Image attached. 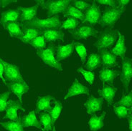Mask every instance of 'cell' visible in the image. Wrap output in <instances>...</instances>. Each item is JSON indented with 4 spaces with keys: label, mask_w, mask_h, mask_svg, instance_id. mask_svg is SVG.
<instances>
[{
    "label": "cell",
    "mask_w": 132,
    "mask_h": 131,
    "mask_svg": "<svg viewBox=\"0 0 132 131\" xmlns=\"http://www.w3.org/2000/svg\"><path fill=\"white\" fill-rule=\"evenodd\" d=\"M21 27H33L41 31L50 30V29H58L61 26V22L58 16H54L47 19H38L35 17L28 22H21Z\"/></svg>",
    "instance_id": "1"
},
{
    "label": "cell",
    "mask_w": 132,
    "mask_h": 131,
    "mask_svg": "<svg viewBox=\"0 0 132 131\" xmlns=\"http://www.w3.org/2000/svg\"><path fill=\"white\" fill-rule=\"evenodd\" d=\"M38 5L43 9L47 10V18L54 15L64 12L71 4L70 0H49V1H36Z\"/></svg>",
    "instance_id": "2"
},
{
    "label": "cell",
    "mask_w": 132,
    "mask_h": 131,
    "mask_svg": "<svg viewBox=\"0 0 132 131\" xmlns=\"http://www.w3.org/2000/svg\"><path fill=\"white\" fill-rule=\"evenodd\" d=\"M55 47L54 45H50L47 48L43 49H37V55L43 60V62L57 71H63L61 64L55 59Z\"/></svg>",
    "instance_id": "3"
},
{
    "label": "cell",
    "mask_w": 132,
    "mask_h": 131,
    "mask_svg": "<svg viewBox=\"0 0 132 131\" xmlns=\"http://www.w3.org/2000/svg\"><path fill=\"white\" fill-rule=\"evenodd\" d=\"M118 39V32L115 30L108 28L103 30L97 39L94 47L99 50L111 47Z\"/></svg>",
    "instance_id": "4"
},
{
    "label": "cell",
    "mask_w": 132,
    "mask_h": 131,
    "mask_svg": "<svg viewBox=\"0 0 132 131\" xmlns=\"http://www.w3.org/2000/svg\"><path fill=\"white\" fill-rule=\"evenodd\" d=\"M124 11L125 10L119 7L116 8H106L101 16L98 23L103 27L113 26Z\"/></svg>",
    "instance_id": "5"
},
{
    "label": "cell",
    "mask_w": 132,
    "mask_h": 131,
    "mask_svg": "<svg viewBox=\"0 0 132 131\" xmlns=\"http://www.w3.org/2000/svg\"><path fill=\"white\" fill-rule=\"evenodd\" d=\"M4 65V77L8 83L24 81L22 75H21L19 67L14 64L9 62H3Z\"/></svg>",
    "instance_id": "6"
},
{
    "label": "cell",
    "mask_w": 132,
    "mask_h": 131,
    "mask_svg": "<svg viewBox=\"0 0 132 131\" xmlns=\"http://www.w3.org/2000/svg\"><path fill=\"white\" fill-rule=\"evenodd\" d=\"M132 76V64L131 59L129 58L122 59V69L120 75V79L122 82L123 86L126 92L129 90L130 82Z\"/></svg>",
    "instance_id": "7"
},
{
    "label": "cell",
    "mask_w": 132,
    "mask_h": 131,
    "mask_svg": "<svg viewBox=\"0 0 132 131\" xmlns=\"http://www.w3.org/2000/svg\"><path fill=\"white\" fill-rule=\"evenodd\" d=\"M70 32L72 34L73 38L77 40L86 39L90 37H96L98 34L97 30L88 24L82 25L76 30L70 31Z\"/></svg>",
    "instance_id": "8"
},
{
    "label": "cell",
    "mask_w": 132,
    "mask_h": 131,
    "mask_svg": "<svg viewBox=\"0 0 132 131\" xmlns=\"http://www.w3.org/2000/svg\"><path fill=\"white\" fill-rule=\"evenodd\" d=\"M84 15H85L84 20L82 21L83 22H88L92 25L98 23L100 18L101 16V14L100 9L97 6L95 1L93 2L90 7L87 10L86 13Z\"/></svg>",
    "instance_id": "9"
},
{
    "label": "cell",
    "mask_w": 132,
    "mask_h": 131,
    "mask_svg": "<svg viewBox=\"0 0 132 131\" xmlns=\"http://www.w3.org/2000/svg\"><path fill=\"white\" fill-rule=\"evenodd\" d=\"M6 85L10 91L13 92L14 95L17 96L20 100V103H22V96L30 90V88L27 85L26 82L20 81V82H13V83H6Z\"/></svg>",
    "instance_id": "10"
},
{
    "label": "cell",
    "mask_w": 132,
    "mask_h": 131,
    "mask_svg": "<svg viewBox=\"0 0 132 131\" xmlns=\"http://www.w3.org/2000/svg\"><path fill=\"white\" fill-rule=\"evenodd\" d=\"M21 110L24 111V109L22 107L21 103L16 100H9L7 102V108H6V114L4 118H8L11 120L12 121H15L19 119V117L17 115V110Z\"/></svg>",
    "instance_id": "11"
},
{
    "label": "cell",
    "mask_w": 132,
    "mask_h": 131,
    "mask_svg": "<svg viewBox=\"0 0 132 131\" xmlns=\"http://www.w3.org/2000/svg\"><path fill=\"white\" fill-rule=\"evenodd\" d=\"M90 91L88 88L86 87L85 85L81 84L78 80H75L73 81V84L71 85L70 88L68 89V92L66 93L64 99L67 100L69 98L76 96V95H89Z\"/></svg>",
    "instance_id": "12"
},
{
    "label": "cell",
    "mask_w": 132,
    "mask_h": 131,
    "mask_svg": "<svg viewBox=\"0 0 132 131\" xmlns=\"http://www.w3.org/2000/svg\"><path fill=\"white\" fill-rule=\"evenodd\" d=\"M39 5L37 4L35 6L32 7H19L18 9L20 11V20L21 22H28L36 17L37 10H38Z\"/></svg>",
    "instance_id": "13"
},
{
    "label": "cell",
    "mask_w": 132,
    "mask_h": 131,
    "mask_svg": "<svg viewBox=\"0 0 132 131\" xmlns=\"http://www.w3.org/2000/svg\"><path fill=\"white\" fill-rule=\"evenodd\" d=\"M103 103V99L102 98H95L94 96H90L85 102L84 107L86 108L87 112L90 115H92L101 110Z\"/></svg>",
    "instance_id": "14"
},
{
    "label": "cell",
    "mask_w": 132,
    "mask_h": 131,
    "mask_svg": "<svg viewBox=\"0 0 132 131\" xmlns=\"http://www.w3.org/2000/svg\"><path fill=\"white\" fill-rule=\"evenodd\" d=\"M74 43L67 45H60L55 47V59L57 62L69 57L74 51Z\"/></svg>",
    "instance_id": "15"
},
{
    "label": "cell",
    "mask_w": 132,
    "mask_h": 131,
    "mask_svg": "<svg viewBox=\"0 0 132 131\" xmlns=\"http://www.w3.org/2000/svg\"><path fill=\"white\" fill-rule=\"evenodd\" d=\"M20 11L19 9H13V10H9L3 12L1 15L0 19V24L3 27L8 22H17L20 20Z\"/></svg>",
    "instance_id": "16"
},
{
    "label": "cell",
    "mask_w": 132,
    "mask_h": 131,
    "mask_svg": "<svg viewBox=\"0 0 132 131\" xmlns=\"http://www.w3.org/2000/svg\"><path fill=\"white\" fill-rule=\"evenodd\" d=\"M42 36L45 38V42H55L57 40L64 41V33L59 29H50V30H44L42 32Z\"/></svg>",
    "instance_id": "17"
},
{
    "label": "cell",
    "mask_w": 132,
    "mask_h": 131,
    "mask_svg": "<svg viewBox=\"0 0 132 131\" xmlns=\"http://www.w3.org/2000/svg\"><path fill=\"white\" fill-rule=\"evenodd\" d=\"M117 88L112 85H104L102 89L99 90L98 92L103 99L106 100L109 105H111L113 102Z\"/></svg>",
    "instance_id": "18"
},
{
    "label": "cell",
    "mask_w": 132,
    "mask_h": 131,
    "mask_svg": "<svg viewBox=\"0 0 132 131\" xmlns=\"http://www.w3.org/2000/svg\"><path fill=\"white\" fill-rule=\"evenodd\" d=\"M54 100V98L51 95L41 96L37 100L35 111L37 112H50L52 109V106L50 105V101Z\"/></svg>",
    "instance_id": "19"
},
{
    "label": "cell",
    "mask_w": 132,
    "mask_h": 131,
    "mask_svg": "<svg viewBox=\"0 0 132 131\" xmlns=\"http://www.w3.org/2000/svg\"><path fill=\"white\" fill-rule=\"evenodd\" d=\"M99 56L101 58V64L108 67H114L117 65V59L111 52H109L106 49H101L99 52Z\"/></svg>",
    "instance_id": "20"
},
{
    "label": "cell",
    "mask_w": 132,
    "mask_h": 131,
    "mask_svg": "<svg viewBox=\"0 0 132 131\" xmlns=\"http://www.w3.org/2000/svg\"><path fill=\"white\" fill-rule=\"evenodd\" d=\"M22 123L24 128L28 127H35L38 129H42V125L38 121L36 117L35 112L32 110L27 115H24L22 118Z\"/></svg>",
    "instance_id": "21"
},
{
    "label": "cell",
    "mask_w": 132,
    "mask_h": 131,
    "mask_svg": "<svg viewBox=\"0 0 132 131\" xmlns=\"http://www.w3.org/2000/svg\"><path fill=\"white\" fill-rule=\"evenodd\" d=\"M126 48L125 45V37L120 32H118V39L116 42L115 47L113 48L111 53L116 57L119 56L122 59L125 58Z\"/></svg>",
    "instance_id": "22"
},
{
    "label": "cell",
    "mask_w": 132,
    "mask_h": 131,
    "mask_svg": "<svg viewBox=\"0 0 132 131\" xmlns=\"http://www.w3.org/2000/svg\"><path fill=\"white\" fill-rule=\"evenodd\" d=\"M23 32V36L20 39L22 42L25 44H29L30 41H32L37 37L42 34L43 31L37 30L33 27H21Z\"/></svg>",
    "instance_id": "23"
},
{
    "label": "cell",
    "mask_w": 132,
    "mask_h": 131,
    "mask_svg": "<svg viewBox=\"0 0 132 131\" xmlns=\"http://www.w3.org/2000/svg\"><path fill=\"white\" fill-rule=\"evenodd\" d=\"M10 34V36L14 38L20 39L23 36V32L21 28L20 24L17 22H8L4 27Z\"/></svg>",
    "instance_id": "24"
},
{
    "label": "cell",
    "mask_w": 132,
    "mask_h": 131,
    "mask_svg": "<svg viewBox=\"0 0 132 131\" xmlns=\"http://www.w3.org/2000/svg\"><path fill=\"white\" fill-rule=\"evenodd\" d=\"M106 117V112H103L100 115H93L88 121L90 130L98 131L104 126V119Z\"/></svg>",
    "instance_id": "25"
},
{
    "label": "cell",
    "mask_w": 132,
    "mask_h": 131,
    "mask_svg": "<svg viewBox=\"0 0 132 131\" xmlns=\"http://www.w3.org/2000/svg\"><path fill=\"white\" fill-rule=\"evenodd\" d=\"M119 75L118 70H112L109 68H103L99 72V78L103 82H111L116 78Z\"/></svg>",
    "instance_id": "26"
},
{
    "label": "cell",
    "mask_w": 132,
    "mask_h": 131,
    "mask_svg": "<svg viewBox=\"0 0 132 131\" xmlns=\"http://www.w3.org/2000/svg\"><path fill=\"white\" fill-rule=\"evenodd\" d=\"M1 126L7 131H25L20 118L15 121L3 122L1 123Z\"/></svg>",
    "instance_id": "27"
},
{
    "label": "cell",
    "mask_w": 132,
    "mask_h": 131,
    "mask_svg": "<svg viewBox=\"0 0 132 131\" xmlns=\"http://www.w3.org/2000/svg\"><path fill=\"white\" fill-rule=\"evenodd\" d=\"M101 65V58L100 56L96 53H91L88 57V61L86 62V68L88 71H93L96 68L99 67Z\"/></svg>",
    "instance_id": "28"
},
{
    "label": "cell",
    "mask_w": 132,
    "mask_h": 131,
    "mask_svg": "<svg viewBox=\"0 0 132 131\" xmlns=\"http://www.w3.org/2000/svg\"><path fill=\"white\" fill-rule=\"evenodd\" d=\"M40 123L43 126L44 131H52L54 128V123L52 118L47 112H42L40 115Z\"/></svg>",
    "instance_id": "29"
},
{
    "label": "cell",
    "mask_w": 132,
    "mask_h": 131,
    "mask_svg": "<svg viewBox=\"0 0 132 131\" xmlns=\"http://www.w3.org/2000/svg\"><path fill=\"white\" fill-rule=\"evenodd\" d=\"M64 14L65 16H68L69 17H72V18H75V19H78L83 21L84 20V14L82 13L80 10H78L77 8L74 7L72 5H70L69 7H68L66 10L64 12Z\"/></svg>",
    "instance_id": "30"
},
{
    "label": "cell",
    "mask_w": 132,
    "mask_h": 131,
    "mask_svg": "<svg viewBox=\"0 0 132 131\" xmlns=\"http://www.w3.org/2000/svg\"><path fill=\"white\" fill-rule=\"evenodd\" d=\"M79 24V21L76 20L75 18L68 17L67 20H65L63 23L61 24L60 29H65V30H69L70 31L76 30Z\"/></svg>",
    "instance_id": "31"
},
{
    "label": "cell",
    "mask_w": 132,
    "mask_h": 131,
    "mask_svg": "<svg viewBox=\"0 0 132 131\" xmlns=\"http://www.w3.org/2000/svg\"><path fill=\"white\" fill-rule=\"evenodd\" d=\"M63 109V105L62 102L60 100H56L55 103V106L52 108V109L50 110V111L49 112V114L52 118L53 120V123L55 124V123L57 120L59 118L60 112L62 111Z\"/></svg>",
    "instance_id": "32"
},
{
    "label": "cell",
    "mask_w": 132,
    "mask_h": 131,
    "mask_svg": "<svg viewBox=\"0 0 132 131\" xmlns=\"http://www.w3.org/2000/svg\"><path fill=\"white\" fill-rule=\"evenodd\" d=\"M74 49H76L78 55L80 57L81 62L82 64H84L86 60V57H87V49L86 47L84 46L82 43L76 42L74 43Z\"/></svg>",
    "instance_id": "33"
},
{
    "label": "cell",
    "mask_w": 132,
    "mask_h": 131,
    "mask_svg": "<svg viewBox=\"0 0 132 131\" xmlns=\"http://www.w3.org/2000/svg\"><path fill=\"white\" fill-rule=\"evenodd\" d=\"M113 111L119 118H126L131 112V108H128L122 105H119L114 107Z\"/></svg>",
    "instance_id": "34"
},
{
    "label": "cell",
    "mask_w": 132,
    "mask_h": 131,
    "mask_svg": "<svg viewBox=\"0 0 132 131\" xmlns=\"http://www.w3.org/2000/svg\"><path fill=\"white\" fill-rule=\"evenodd\" d=\"M31 46L37 49H43L46 47V42L45 39L42 35L37 37L29 42Z\"/></svg>",
    "instance_id": "35"
},
{
    "label": "cell",
    "mask_w": 132,
    "mask_h": 131,
    "mask_svg": "<svg viewBox=\"0 0 132 131\" xmlns=\"http://www.w3.org/2000/svg\"><path fill=\"white\" fill-rule=\"evenodd\" d=\"M78 72H80L82 74V75L84 77V78L86 80L87 82L89 83L90 85H92L94 82V78H95V75H94V73L88 70H86V69L79 67L78 68Z\"/></svg>",
    "instance_id": "36"
},
{
    "label": "cell",
    "mask_w": 132,
    "mask_h": 131,
    "mask_svg": "<svg viewBox=\"0 0 132 131\" xmlns=\"http://www.w3.org/2000/svg\"><path fill=\"white\" fill-rule=\"evenodd\" d=\"M131 92H130L129 94L124 95L119 101L116 102L115 105L116 106L122 105V106H124L128 108H131Z\"/></svg>",
    "instance_id": "37"
},
{
    "label": "cell",
    "mask_w": 132,
    "mask_h": 131,
    "mask_svg": "<svg viewBox=\"0 0 132 131\" xmlns=\"http://www.w3.org/2000/svg\"><path fill=\"white\" fill-rule=\"evenodd\" d=\"M10 94V91H6L0 95V113L6 110Z\"/></svg>",
    "instance_id": "38"
},
{
    "label": "cell",
    "mask_w": 132,
    "mask_h": 131,
    "mask_svg": "<svg viewBox=\"0 0 132 131\" xmlns=\"http://www.w3.org/2000/svg\"><path fill=\"white\" fill-rule=\"evenodd\" d=\"M71 3H72V6L77 8L78 10H80L81 12L82 10H88L91 5L90 4L84 2V1H77V0L71 1Z\"/></svg>",
    "instance_id": "39"
},
{
    "label": "cell",
    "mask_w": 132,
    "mask_h": 131,
    "mask_svg": "<svg viewBox=\"0 0 132 131\" xmlns=\"http://www.w3.org/2000/svg\"><path fill=\"white\" fill-rule=\"evenodd\" d=\"M96 2L101 4H103V5H107V6H110L112 8H116L118 7V4L116 1L114 0H97L96 1Z\"/></svg>",
    "instance_id": "40"
},
{
    "label": "cell",
    "mask_w": 132,
    "mask_h": 131,
    "mask_svg": "<svg viewBox=\"0 0 132 131\" xmlns=\"http://www.w3.org/2000/svg\"><path fill=\"white\" fill-rule=\"evenodd\" d=\"M4 60L2 58H0V79L3 81V82L6 85V80L4 77V65H3Z\"/></svg>",
    "instance_id": "41"
},
{
    "label": "cell",
    "mask_w": 132,
    "mask_h": 131,
    "mask_svg": "<svg viewBox=\"0 0 132 131\" xmlns=\"http://www.w3.org/2000/svg\"><path fill=\"white\" fill-rule=\"evenodd\" d=\"M117 2V4H119L118 7L121 8L122 10H125V8L126 7V5L129 3V0H127V1H123V0H119V1H116Z\"/></svg>",
    "instance_id": "42"
},
{
    "label": "cell",
    "mask_w": 132,
    "mask_h": 131,
    "mask_svg": "<svg viewBox=\"0 0 132 131\" xmlns=\"http://www.w3.org/2000/svg\"><path fill=\"white\" fill-rule=\"evenodd\" d=\"M16 2V1H12V0H1V7H7L8 4Z\"/></svg>",
    "instance_id": "43"
},
{
    "label": "cell",
    "mask_w": 132,
    "mask_h": 131,
    "mask_svg": "<svg viewBox=\"0 0 132 131\" xmlns=\"http://www.w3.org/2000/svg\"><path fill=\"white\" fill-rule=\"evenodd\" d=\"M128 122H129V130L132 131V115L131 112L128 115Z\"/></svg>",
    "instance_id": "44"
},
{
    "label": "cell",
    "mask_w": 132,
    "mask_h": 131,
    "mask_svg": "<svg viewBox=\"0 0 132 131\" xmlns=\"http://www.w3.org/2000/svg\"><path fill=\"white\" fill-rule=\"evenodd\" d=\"M52 131H56V129H55V128L54 127V128H53V130Z\"/></svg>",
    "instance_id": "45"
},
{
    "label": "cell",
    "mask_w": 132,
    "mask_h": 131,
    "mask_svg": "<svg viewBox=\"0 0 132 131\" xmlns=\"http://www.w3.org/2000/svg\"><path fill=\"white\" fill-rule=\"evenodd\" d=\"M0 7H1V0H0Z\"/></svg>",
    "instance_id": "46"
}]
</instances>
